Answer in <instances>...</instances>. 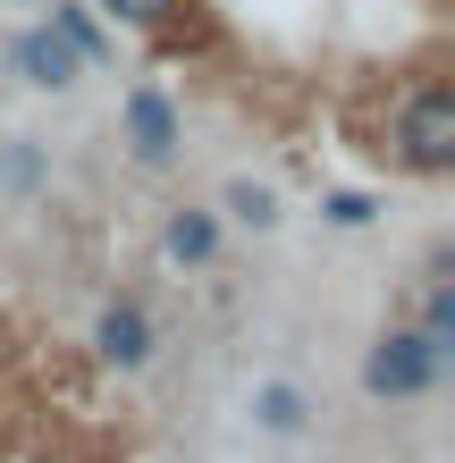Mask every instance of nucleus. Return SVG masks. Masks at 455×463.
<instances>
[{"mask_svg": "<svg viewBox=\"0 0 455 463\" xmlns=\"http://www.w3.org/2000/svg\"><path fill=\"white\" fill-rule=\"evenodd\" d=\"M0 177H9V185H34V152H25V144H17L9 160H0Z\"/></svg>", "mask_w": 455, "mask_h": 463, "instance_id": "obj_11", "label": "nucleus"}, {"mask_svg": "<svg viewBox=\"0 0 455 463\" xmlns=\"http://www.w3.org/2000/svg\"><path fill=\"white\" fill-rule=\"evenodd\" d=\"M388 160H396L405 177H447V169H455V93H447V85H413L405 101H396Z\"/></svg>", "mask_w": 455, "mask_h": 463, "instance_id": "obj_1", "label": "nucleus"}, {"mask_svg": "<svg viewBox=\"0 0 455 463\" xmlns=\"http://www.w3.org/2000/svg\"><path fill=\"white\" fill-rule=\"evenodd\" d=\"M93 363L101 371H144L152 354H160V329H152V312L136 304V295H110V304L93 312Z\"/></svg>", "mask_w": 455, "mask_h": 463, "instance_id": "obj_4", "label": "nucleus"}, {"mask_svg": "<svg viewBox=\"0 0 455 463\" xmlns=\"http://www.w3.org/2000/svg\"><path fill=\"white\" fill-rule=\"evenodd\" d=\"M245 413H253L261 439H304V430H312V396L296 388V379H261Z\"/></svg>", "mask_w": 455, "mask_h": 463, "instance_id": "obj_7", "label": "nucleus"}, {"mask_svg": "<svg viewBox=\"0 0 455 463\" xmlns=\"http://www.w3.org/2000/svg\"><path fill=\"white\" fill-rule=\"evenodd\" d=\"M110 17H127V25H169L177 17V0H101Z\"/></svg>", "mask_w": 455, "mask_h": 463, "instance_id": "obj_10", "label": "nucleus"}, {"mask_svg": "<svg viewBox=\"0 0 455 463\" xmlns=\"http://www.w3.org/2000/svg\"><path fill=\"white\" fill-rule=\"evenodd\" d=\"M320 220H329V228H371V220H380V194H363V185H329V194H320Z\"/></svg>", "mask_w": 455, "mask_h": 463, "instance_id": "obj_9", "label": "nucleus"}, {"mask_svg": "<svg viewBox=\"0 0 455 463\" xmlns=\"http://www.w3.org/2000/svg\"><path fill=\"white\" fill-rule=\"evenodd\" d=\"M220 211H203V203H185V211H169V220H160V261L169 269H211L220 261Z\"/></svg>", "mask_w": 455, "mask_h": 463, "instance_id": "obj_6", "label": "nucleus"}, {"mask_svg": "<svg viewBox=\"0 0 455 463\" xmlns=\"http://www.w3.org/2000/svg\"><path fill=\"white\" fill-rule=\"evenodd\" d=\"M118 144L136 152V169H169L177 144H185V118H177V101L160 93V85H136L118 101Z\"/></svg>", "mask_w": 455, "mask_h": 463, "instance_id": "obj_3", "label": "nucleus"}, {"mask_svg": "<svg viewBox=\"0 0 455 463\" xmlns=\"http://www.w3.org/2000/svg\"><path fill=\"white\" fill-rule=\"evenodd\" d=\"M439 379H447V363H439L413 329L371 337V354H363V396H371V404H422Z\"/></svg>", "mask_w": 455, "mask_h": 463, "instance_id": "obj_2", "label": "nucleus"}, {"mask_svg": "<svg viewBox=\"0 0 455 463\" xmlns=\"http://www.w3.org/2000/svg\"><path fill=\"white\" fill-rule=\"evenodd\" d=\"M9 68H17L25 93H76V85H85V60H76L51 25H25V34L9 43Z\"/></svg>", "mask_w": 455, "mask_h": 463, "instance_id": "obj_5", "label": "nucleus"}, {"mask_svg": "<svg viewBox=\"0 0 455 463\" xmlns=\"http://www.w3.org/2000/svg\"><path fill=\"white\" fill-rule=\"evenodd\" d=\"M211 211H220V228L236 220V228H253V236H270V228L287 220L279 185H261V177H228V185H220V203H211Z\"/></svg>", "mask_w": 455, "mask_h": 463, "instance_id": "obj_8", "label": "nucleus"}]
</instances>
